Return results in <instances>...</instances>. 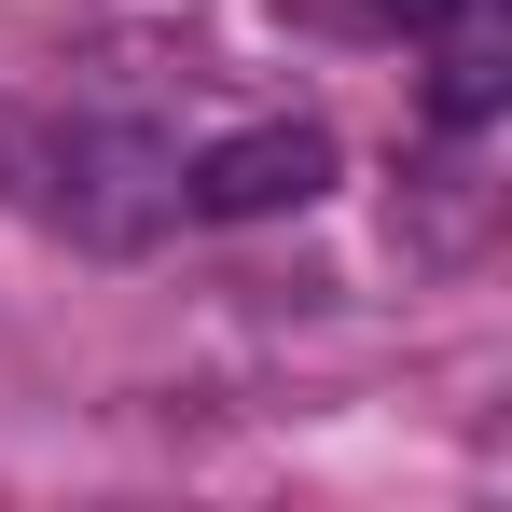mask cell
Returning <instances> with one entry per match:
<instances>
[{
	"label": "cell",
	"mask_w": 512,
	"mask_h": 512,
	"mask_svg": "<svg viewBox=\"0 0 512 512\" xmlns=\"http://www.w3.org/2000/svg\"><path fill=\"white\" fill-rule=\"evenodd\" d=\"M305 194H333V139H319V125H236V139H208L194 180H180L194 222H277V208H305Z\"/></svg>",
	"instance_id": "obj_1"
},
{
	"label": "cell",
	"mask_w": 512,
	"mask_h": 512,
	"mask_svg": "<svg viewBox=\"0 0 512 512\" xmlns=\"http://www.w3.org/2000/svg\"><path fill=\"white\" fill-rule=\"evenodd\" d=\"M374 14H402V28H457L471 0H374Z\"/></svg>",
	"instance_id": "obj_2"
}]
</instances>
